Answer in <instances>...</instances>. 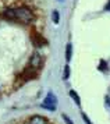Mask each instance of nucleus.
Wrapping results in <instances>:
<instances>
[{
    "label": "nucleus",
    "instance_id": "obj_1",
    "mask_svg": "<svg viewBox=\"0 0 110 124\" xmlns=\"http://www.w3.org/2000/svg\"><path fill=\"white\" fill-rule=\"evenodd\" d=\"M1 16L8 21H17L21 24H29L33 20V13L28 7H16V8H6Z\"/></svg>",
    "mask_w": 110,
    "mask_h": 124
},
{
    "label": "nucleus",
    "instance_id": "obj_2",
    "mask_svg": "<svg viewBox=\"0 0 110 124\" xmlns=\"http://www.w3.org/2000/svg\"><path fill=\"white\" fill-rule=\"evenodd\" d=\"M40 107H43L46 110H50V112L56 110V107H57V98L50 92L49 95L45 98V102L40 105Z\"/></svg>",
    "mask_w": 110,
    "mask_h": 124
},
{
    "label": "nucleus",
    "instance_id": "obj_3",
    "mask_svg": "<svg viewBox=\"0 0 110 124\" xmlns=\"http://www.w3.org/2000/svg\"><path fill=\"white\" fill-rule=\"evenodd\" d=\"M42 64H43V59H42V56L39 53H33L31 56V59H29V63H28V66L36 68V70H39L42 67Z\"/></svg>",
    "mask_w": 110,
    "mask_h": 124
},
{
    "label": "nucleus",
    "instance_id": "obj_4",
    "mask_svg": "<svg viewBox=\"0 0 110 124\" xmlns=\"http://www.w3.org/2000/svg\"><path fill=\"white\" fill-rule=\"evenodd\" d=\"M31 40H32V43L35 46H45L47 42H46V39H45L42 35L39 34V32H36V31H32L31 32Z\"/></svg>",
    "mask_w": 110,
    "mask_h": 124
},
{
    "label": "nucleus",
    "instance_id": "obj_5",
    "mask_svg": "<svg viewBox=\"0 0 110 124\" xmlns=\"http://www.w3.org/2000/svg\"><path fill=\"white\" fill-rule=\"evenodd\" d=\"M22 77L25 79H32L36 77V68L31 67V66H27L25 67V70L22 71Z\"/></svg>",
    "mask_w": 110,
    "mask_h": 124
},
{
    "label": "nucleus",
    "instance_id": "obj_6",
    "mask_svg": "<svg viewBox=\"0 0 110 124\" xmlns=\"http://www.w3.org/2000/svg\"><path fill=\"white\" fill-rule=\"evenodd\" d=\"M28 124H47V120L42 116H32L28 120Z\"/></svg>",
    "mask_w": 110,
    "mask_h": 124
},
{
    "label": "nucleus",
    "instance_id": "obj_7",
    "mask_svg": "<svg viewBox=\"0 0 110 124\" xmlns=\"http://www.w3.org/2000/svg\"><path fill=\"white\" fill-rule=\"evenodd\" d=\"M72 57V45L71 43H67V47H66V60L70 62Z\"/></svg>",
    "mask_w": 110,
    "mask_h": 124
},
{
    "label": "nucleus",
    "instance_id": "obj_8",
    "mask_svg": "<svg viewBox=\"0 0 110 124\" xmlns=\"http://www.w3.org/2000/svg\"><path fill=\"white\" fill-rule=\"evenodd\" d=\"M52 20H53L55 24H59V21H60V13L57 11V10H55V11L52 13Z\"/></svg>",
    "mask_w": 110,
    "mask_h": 124
},
{
    "label": "nucleus",
    "instance_id": "obj_9",
    "mask_svg": "<svg viewBox=\"0 0 110 124\" xmlns=\"http://www.w3.org/2000/svg\"><path fill=\"white\" fill-rule=\"evenodd\" d=\"M70 96H71L72 99L75 101V103H77V105H79V103H81V99H79V96L77 95V92H75V91H70Z\"/></svg>",
    "mask_w": 110,
    "mask_h": 124
},
{
    "label": "nucleus",
    "instance_id": "obj_10",
    "mask_svg": "<svg viewBox=\"0 0 110 124\" xmlns=\"http://www.w3.org/2000/svg\"><path fill=\"white\" fill-rule=\"evenodd\" d=\"M63 78H64V79L70 78V67H68V66H66V67H64V75H63Z\"/></svg>",
    "mask_w": 110,
    "mask_h": 124
},
{
    "label": "nucleus",
    "instance_id": "obj_11",
    "mask_svg": "<svg viewBox=\"0 0 110 124\" xmlns=\"http://www.w3.org/2000/svg\"><path fill=\"white\" fill-rule=\"evenodd\" d=\"M106 66H107V64H106V62L105 60H102V62H100V64H99V70H102V71H106Z\"/></svg>",
    "mask_w": 110,
    "mask_h": 124
},
{
    "label": "nucleus",
    "instance_id": "obj_12",
    "mask_svg": "<svg viewBox=\"0 0 110 124\" xmlns=\"http://www.w3.org/2000/svg\"><path fill=\"white\" fill-rule=\"evenodd\" d=\"M63 120H64V121H66L67 124H74V123L71 121V118H70V117H67L66 114H63Z\"/></svg>",
    "mask_w": 110,
    "mask_h": 124
},
{
    "label": "nucleus",
    "instance_id": "obj_13",
    "mask_svg": "<svg viewBox=\"0 0 110 124\" xmlns=\"http://www.w3.org/2000/svg\"><path fill=\"white\" fill-rule=\"evenodd\" d=\"M82 118H84V121H85L86 124H92V121L88 118V116H86V114H82Z\"/></svg>",
    "mask_w": 110,
    "mask_h": 124
},
{
    "label": "nucleus",
    "instance_id": "obj_14",
    "mask_svg": "<svg viewBox=\"0 0 110 124\" xmlns=\"http://www.w3.org/2000/svg\"><path fill=\"white\" fill-rule=\"evenodd\" d=\"M59 1H63V0H59Z\"/></svg>",
    "mask_w": 110,
    "mask_h": 124
}]
</instances>
